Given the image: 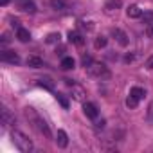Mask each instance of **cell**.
I'll return each instance as SVG.
<instances>
[{"mask_svg":"<svg viewBox=\"0 0 153 153\" xmlns=\"http://www.w3.org/2000/svg\"><path fill=\"white\" fill-rule=\"evenodd\" d=\"M24 115H25V119H27L42 135H45L47 139H51V128H49V124L38 115V112H36L33 106H25V108H24Z\"/></svg>","mask_w":153,"mask_h":153,"instance_id":"1","label":"cell"},{"mask_svg":"<svg viewBox=\"0 0 153 153\" xmlns=\"http://www.w3.org/2000/svg\"><path fill=\"white\" fill-rule=\"evenodd\" d=\"M11 140H13V144H15L22 153H31V151L34 149L33 140H31L25 133H22L20 130H13V131H11Z\"/></svg>","mask_w":153,"mask_h":153,"instance_id":"2","label":"cell"},{"mask_svg":"<svg viewBox=\"0 0 153 153\" xmlns=\"http://www.w3.org/2000/svg\"><path fill=\"white\" fill-rule=\"evenodd\" d=\"M85 68H87V74L90 76V78H96V79H108L110 76H112L110 70H108V67L105 63H99V61H92Z\"/></svg>","mask_w":153,"mask_h":153,"instance_id":"3","label":"cell"},{"mask_svg":"<svg viewBox=\"0 0 153 153\" xmlns=\"http://www.w3.org/2000/svg\"><path fill=\"white\" fill-rule=\"evenodd\" d=\"M16 6L24 13H29V15H34L36 13V6H34L33 0H16Z\"/></svg>","mask_w":153,"mask_h":153,"instance_id":"4","label":"cell"},{"mask_svg":"<svg viewBox=\"0 0 153 153\" xmlns=\"http://www.w3.org/2000/svg\"><path fill=\"white\" fill-rule=\"evenodd\" d=\"M0 59L6 61V63H11V65H18L20 63V56L15 51H4L2 54H0Z\"/></svg>","mask_w":153,"mask_h":153,"instance_id":"5","label":"cell"},{"mask_svg":"<svg viewBox=\"0 0 153 153\" xmlns=\"http://www.w3.org/2000/svg\"><path fill=\"white\" fill-rule=\"evenodd\" d=\"M0 114H2V124L4 126H13L15 124V114H11V110L7 108V106H2V112H0Z\"/></svg>","mask_w":153,"mask_h":153,"instance_id":"6","label":"cell"},{"mask_svg":"<svg viewBox=\"0 0 153 153\" xmlns=\"http://www.w3.org/2000/svg\"><path fill=\"white\" fill-rule=\"evenodd\" d=\"M112 36L115 38V42H117L121 47H126V45L130 43V40H128V36H126V33H124V31H121V29H112Z\"/></svg>","mask_w":153,"mask_h":153,"instance_id":"7","label":"cell"},{"mask_svg":"<svg viewBox=\"0 0 153 153\" xmlns=\"http://www.w3.org/2000/svg\"><path fill=\"white\" fill-rule=\"evenodd\" d=\"M83 110H85V115L90 117V119H97V115H99L97 106L94 103H83Z\"/></svg>","mask_w":153,"mask_h":153,"instance_id":"8","label":"cell"},{"mask_svg":"<svg viewBox=\"0 0 153 153\" xmlns=\"http://www.w3.org/2000/svg\"><path fill=\"white\" fill-rule=\"evenodd\" d=\"M85 96H87V92H85L81 87H78V85H72V97H74L76 101L85 103Z\"/></svg>","mask_w":153,"mask_h":153,"instance_id":"9","label":"cell"},{"mask_svg":"<svg viewBox=\"0 0 153 153\" xmlns=\"http://www.w3.org/2000/svg\"><path fill=\"white\" fill-rule=\"evenodd\" d=\"M121 6H123V0H106L105 11H106V13H114V11L121 9Z\"/></svg>","mask_w":153,"mask_h":153,"instance_id":"10","label":"cell"},{"mask_svg":"<svg viewBox=\"0 0 153 153\" xmlns=\"http://www.w3.org/2000/svg\"><path fill=\"white\" fill-rule=\"evenodd\" d=\"M54 140H56V144H58L59 148H67V146H68V137H67V133H65L63 130H58Z\"/></svg>","mask_w":153,"mask_h":153,"instance_id":"11","label":"cell"},{"mask_svg":"<svg viewBox=\"0 0 153 153\" xmlns=\"http://www.w3.org/2000/svg\"><path fill=\"white\" fill-rule=\"evenodd\" d=\"M68 42L74 43V45H83V43H85L83 36H81L79 33H76V31H70V33H68Z\"/></svg>","mask_w":153,"mask_h":153,"instance_id":"12","label":"cell"},{"mask_svg":"<svg viewBox=\"0 0 153 153\" xmlns=\"http://www.w3.org/2000/svg\"><path fill=\"white\" fill-rule=\"evenodd\" d=\"M16 38H18L22 43H27V42H31V33H29L27 29L20 27V29H16Z\"/></svg>","mask_w":153,"mask_h":153,"instance_id":"13","label":"cell"},{"mask_svg":"<svg viewBox=\"0 0 153 153\" xmlns=\"http://www.w3.org/2000/svg\"><path fill=\"white\" fill-rule=\"evenodd\" d=\"M126 15H128L130 18H140V16H142V11H140L139 6H130V7L126 9Z\"/></svg>","mask_w":153,"mask_h":153,"instance_id":"14","label":"cell"},{"mask_svg":"<svg viewBox=\"0 0 153 153\" xmlns=\"http://www.w3.org/2000/svg\"><path fill=\"white\" fill-rule=\"evenodd\" d=\"M76 67V61H74V58H70V56H65L63 59H61V68H65V70H70V68H74Z\"/></svg>","mask_w":153,"mask_h":153,"instance_id":"15","label":"cell"},{"mask_svg":"<svg viewBox=\"0 0 153 153\" xmlns=\"http://www.w3.org/2000/svg\"><path fill=\"white\" fill-rule=\"evenodd\" d=\"M51 6L56 11H63V9H67V0H51Z\"/></svg>","mask_w":153,"mask_h":153,"instance_id":"16","label":"cell"},{"mask_svg":"<svg viewBox=\"0 0 153 153\" xmlns=\"http://www.w3.org/2000/svg\"><path fill=\"white\" fill-rule=\"evenodd\" d=\"M27 65L33 67V68H38V67L43 65V61H42L40 58H36V56H29V58H27Z\"/></svg>","mask_w":153,"mask_h":153,"instance_id":"17","label":"cell"},{"mask_svg":"<svg viewBox=\"0 0 153 153\" xmlns=\"http://www.w3.org/2000/svg\"><path fill=\"white\" fill-rule=\"evenodd\" d=\"M130 94H131L133 97H137V99L140 101V99H142V97L146 96V90H144V88H140V87H133V88L130 90Z\"/></svg>","mask_w":153,"mask_h":153,"instance_id":"18","label":"cell"},{"mask_svg":"<svg viewBox=\"0 0 153 153\" xmlns=\"http://www.w3.org/2000/svg\"><path fill=\"white\" fill-rule=\"evenodd\" d=\"M38 85H40V87H45L47 90H54V83H52L51 78H42V79L38 81Z\"/></svg>","mask_w":153,"mask_h":153,"instance_id":"19","label":"cell"},{"mask_svg":"<svg viewBox=\"0 0 153 153\" xmlns=\"http://www.w3.org/2000/svg\"><path fill=\"white\" fill-rule=\"evenodd\" d=\"M59 40H61L59 33H51V34L47 36V43H59Z\"/></svg>","mask_w":153,"mask_h":153,"instance_id":"20","label":"cell"},{"mask_svg":"<svg viewBox=\"0 0 153 153\" xmlns=\"http://www.w3.org/2000/svg\"><path fill=\"white\" fill-rule=\"evenodd\" d=\"M137 105H139V99L137 97H133L131 94L128 96V99H126V106L128 108H137Z\"/></svg>","mask_w":153,"mask_h":153,"instance_id":"21","label":"cell"},{"mask_svg":"<svg viewBox=\"0 0 153 153\" xmlns=\"http://www.w3.org/2000/svg\"><path fill=\"white\" fill-rule=\"evenodd\" d=\"M146 121L149 123V124H153V101L149 103V106H148V112H146Z\"/></svg>","mask_w":153,"mask_h":153,"instance_id":"22","label":"cell"},{"mask_svg":"<svg viewBox=\"0 0 153 153\" xmlns=\"http://www.w3.org/2000/svg\"><path fill=\"white\" fill-rule=\"evenodd\" d=\"M94 45H96V49H103V47L106 45V38H105V36H99V38L96 40Z\"/></svg>","mask_w":153,"mask_h":153,"instance_id":"23","label":"cell"},{"mask_svg":"<svg viewBox=\"0 0 153 153\" xmlns=\"http://www.w3.org/2000/svg\"><path fill=\"white\" fill-rule=\"evenodd\" d=\"M56 99L61 103V106H63V108H68V101L65 99V96H63V94H56Z\"/></svg>","mask_w":153,"mask_h":153,"instance_id":"24","label":"cell"},{"mask_svg":"<svg viewBox=\"0 0 153 153\" xmlns=\"http://www.w3.org/2000/svg\"><path fill=\"white\" fill-rule=\"evenodd\" d=\"M140 18L144 20V24H151V22H153V13H151V11H148V13H144Z\"/></svg>","mask_w":153,"mask_h":153,"instance_id":"25","label":"cell"},{"mask_svg":"<svg viewBox=\"0 0 153 153\" xmlns=\"http://www.w3.org/2000/svg\"><path fill=\"white\" fill-rule=\"evenodd\" d=\"M146 34H148L149 38H153V22L148 24V27H146Z\"/></svg>","mask_w":153,"mask_h":153,"instance_id":"26","label":"cell"},{"mask_svg":"<svg viewBox=\"0 0 153 153\" xmlns=\"http://www.w3.org/2000/svg\"><path fill=\"white\" fill-rule=\"evenodd\" d=\"M146 68H149V70H153V56H149V58L146 59Z\"/></svg>","mask_w":153,"mask_h":153,"instance_id":"27","label":"cell"},{"mask_svg":"<svg viewBox=\"0 0 153 153\" xmlns=\"http://www.w3.org/2000/svg\"><path fill=\"white\" fill-rule=\"evenodd\" d=\"M90 63H92V58H90V56H83V65H85V67H88Z\"/></svg>","mask_w":153,"mask_h":153,"instance_id":"28","label":"cell"},{"mask_svg":"<svg viewBox=\"0 0 153 153\" xmlns=\"http://www.w3.org/2000/svg\"><path fill=\"white\" fill-rule=\"evenodd\" d=\"M96 128H97V130H99V128H105V121H99V123L96 124Z\"/></svg>","mask_w":153,"mask_h":153,"instance_id":"29","label":"cell"},{"mask_svg":"<svg viewBox=\"0 0 153 153\" xmlns=\"http://www.w3.org/2000/svg\"><path fill=\"white\" fill-rule=\"evenodd\" d=\"M9 4V0H0V6H7Z\"/></svg>","mask_w":153,"mask_h":153,"instance_id":"30","label":"cell"}]
</instances>
